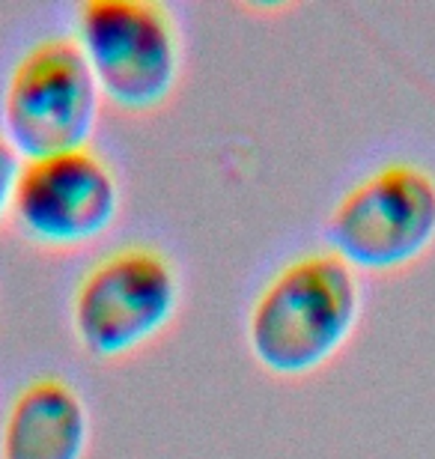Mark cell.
<instances>
[{
	"label": "cell",
	"mask_w": 435,
	"mask_h": 459,
	"mask_svg": "<svg viewBox=\"0 0 435 459\" xmlns=\"http://www.w3.org/2000/svg\"><path fill=\"white\" fill-rule=\"evenodd\" d=\"M123 212V182L96 146H75L22 161L9 221L45 251L92 245Z\"/></svg>",
	"instance_id": "cell-6"
},
{
	"label": "cell",
	"mask_w": 435,
	"mask_h": 459,
	"mask_svg": "<svg viewBox=\"0 0 435 459\" xmlns=\"http://www.w3.org/2000/svg\"><path fill=\"white\" fill-rule=\"evenodd\" d=\"M101 90L75 36L48 33L13 60L0 96V128L22 159L87 146L99 126Z\"/></svg>",
	"instance_id": "cell-5"
},
{
	"label": "cell",
	"mask_w": 435,
	"mask_h": 459,
	"mask_svg": "<svg viewBox=\"0 0 435 459\" xmlns=\"http://www.w3.org/2000/svg\"><path fill=\"white\" fill-rule=\"evenodd\" d=\"M90 442V403L66 376H30L6 400L0 459H87Z\"/></svg>",
	"instance_id": "cell-7"
},
{
	"label": "cell",
	"mask_w": 435,
	"mask_h": 459,
	"mask_svg": "<svg viewBox=\"0 0 435 459\" xmlns=\"http://www.w3.org/2000/svg\"><path fill=\"white\" fill-rule=\"evenodd\" d=\"M22 161H24L22 152L15 150L13 141L0 128V227L9 221V212H13V197H15L18 173H22Z\"/></svg>",
	"instance_id": "cell-8"
},
{
	"label": "cell",
	"mask_w": 435,
	"mask_h": 459,
	"mask_svg": "<svg viewBox=\"0 0 435 459\" xmlns=\"http://www.w3.org/2000/svg\"><path fill=\"white\" fill-rule=\"evenodd\" d=\"M364 287L331 247L292 254L260 283L245 314V343L265 373L301 379L322 370L355 334Z\"/></svg>",
	"instance_id": "cell-1"
},
{
	"label": "cell",
	"mask_w": 435,
	"mask_h": 459,
	"mask_svg": "<svg viewBox=\"0 0 435 459\" xmlns=\"http://www.w3.org/2000/svg\"><path fill=\"white\" fill-rule=\"evenodd\" d=\"M101 99L126 114H152L179 87L185 48L161 0H84L72 24Z\"/></svg>",
	"instance_id": "cell-3"
},
{
	"label": "cell",
	"mask_w": 435,
	"mask_h": 459,
	"mask_svg": "<svg viewBox=\"0 0 435 459\" xmlns=\"http://www.w3.org/2000/svg\"><path fill=\"white\" fill-rule=\"evenodd\" d=\"M326 238L355 272L387 274L418 263L435 245V170L414 159L370 168L331 206Z\"/></svg>",
	"instance_id": "cell-4"
},
{
	"label": "cell",
	"mask_w": 435,
	"mask_h": 459,
	"mask_svg": "<svg viewBox=\"0 0 435 459\" xmlns=\"http://www.w3.org/2000/svg\"><path fill=\"white\" fill-rule=\"evenodd\" d=\"M182 305V272L155 242H119L78 274L69 296L75 343L96 361H119L168 332Z\"/></svg>",
	"instance_id": "cell-2"
}]
</instances>
